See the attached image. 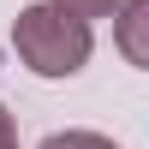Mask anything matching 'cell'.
Instances as JSON below:
<instances>
[{"mask_svg": "<svg viewBox=\"0 0 149 149\" xmlns=\"http://www.w3.org/2000/svg\"><path fill=\"white\" fill-rule=\"evenodd\" d=\"M0 149H18V125H12L6 107H0Z\"/></svg>", "mask_w": 149, "mask_h": 149, "instance_id": "5b68a950", "label": "cell"}, {"mask_svg": "<svg viewBox=\"0 0 149 149\" xmlns=\"http://www.w3.org/2000/svg\"><path fill=\"white\" fill-rule=\"evenodd\" d=\"M54 12H66V18H78V24H95V18H113L125 0H48Z\"/></svg>", "mask_w": 149, "mask_h": 149, "instance_id": "3957f363", "label": "cell"}, {"mask_svg": "<svg viewBox=\"0 0 149 149\" xmlns=\"http://www.w3.org/2000/svg\"><path fill=\"white\" fill-rule=\"evenodd\" d=\"M42 149H119V143L102 131H54V137H42Z\"/></svg>", "mask_w": 149, "mask_h": 149, "instance_id": "277c9868", "label": "cell"}, {"mask_svg": "<svg viewBox=\"0 0 149 149\" xmlns=\"http://www.w3.org/2000/svg\"><path fill=\"white\" fill-rule=\"evenodd\" d=\"M113 48L137 72H149V0H125L113 12Z\"/></svg>", "mask_w": 149, "mask_h": 149, "instance_id": "7a4b0ae2", "label": "cell"}, {"mask_svg": "<svg viewBox=\"0 0 149 149\" xmlns=\"http://www.w3.org/2000/svg\"><path fill=\"white\" fill-rule=\"evenodd\" d=\"M12 48H18V60L36 78H78V72L90 66L95 36H90V24L54 12L48 0H36V6H24L18 18H12Z\"/></svg>", "mask_w": 149, "mask_h": 149, "instance_id": "6da1fadb", "label": "cell"}]
</instances>
